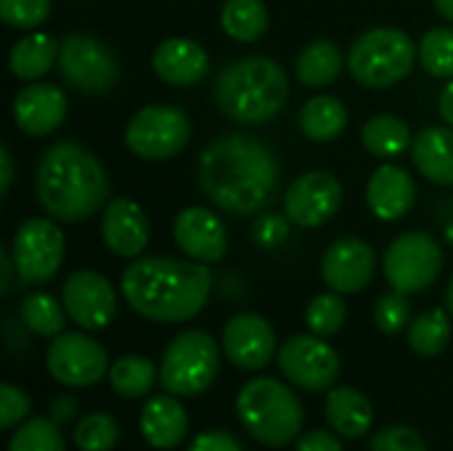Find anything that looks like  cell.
Masks as SVG:
<instances>
[{"mask_svg": "<svg viewBox=\"0 0 453 451\" xmlns=\"http://www.w3.org/2000/svg\"><path fill=\"white\" fill-rule=\"evenodd\" d=\"M433 3L446 21H453V0H433Z\"/></svg>", "mask_w": 453, "mask_h": 451, "instance_id": "49", "label": "cell"}, {"mask_svg": "<svg viewBox=\"0 0 453 451\" xmlns=\"http://www.w3.org/2000/svg\"><path fill=\"white\" fill-rule=\"evenodd\" d=\"M21 322L32 335L56 338L64 332L66 324L64 300H56L50 292H29L21 300Z\"/></svg>", "mask_w": 453, "mask_h": 451, "instance_id": "32", "label": "cell"}, {"mask_svg": "<svg viewBox=\"0 0 453 451\" xmlns=\"http://www.w3.org/2000/svg\"><path fill=\"white\" fill-rule=\"evenodd\" d=\"M127 306L157 324H180L202 314L212 292V271L199 260L167 255L133 258L119 279Z\"/></svg>", "mask_w": 453, "mask_h": 451, "instance_id": "2", "label": "cell"}, {"mask_svg": "<svg viewBox=\"0 0 453 451\" xmlns=\"http://www.w3.org/2000/svg\"><path fill=\"white\" fill-rule=\"evenodd\" d=\"M377 274V253L358 237H342L332 242L321 258V279L340 295L361 292Z\"/></svg>", "mask_w": 453, "mask_h": 451, "instance_id": "16", "label": "cell"}, {"mask_svg": "<svg viewBox=\"0 0 453 451\" xmlns=\"http://www.w3.org/2000/svg\"><path fill=\"white\" fill-rule=\"evenodd\" d=\"M446 239H449V245H453V221L446 226Z\"/></svg>", "mask_w": 453, "mask_h": 451, "instance_id": "51", "label": "cell"}, {"mask_svg": "<svg viewBox=\"0 0 453 451\" xmlns=\"http://www.w3.org/2000/svg\"><path fill=\"white\" fill-rule=\"evenodd\" d=\"M220 27L236 43H255L268 29V8L263 0H226Z\"/></svg>", "mask_w": 453, "mask_h": 451, "instance_id": "30", "label": "cell"}, {"mask_svg": "<svg viewBox=\"0 0 453 451\" xmlns=\"http://www.w3.org/2000/svg\"><path fill=\"white\" fill-rule=\"evenodd\" d=\"M369 451H427V444L419 431L409 425H390L372 439Z\"/></svg>", "mask_w": 453, "mask_h": 451, "instance_id": "41", "label": "cell"}, {"mask_svg": "<svg viewBox=\"0 0 453 451\" xmlns=\"http://www.w3.org/2000/svg\"><path fill=\"white\" fill-rule=\"evenodd\" d=\"M48 417L56 425H69V423H74V417H80V401L69 393L53 396V401L48 407Z\"/></svg>", "mask_w": 453, "mask_h": 451, "instance_id": "45", "label": "cell"}, {"mask_svg": "<svg viewBox=\"0 0 453 451\" xmlns=\"http://www.w3.org/2000/svg\"><path fill=\"white\" fill-rule=\"evenodd\" d=\"M374 324L385 335L403 332L411 324V303H409V295L395 292V290L390 295H382L374 303Z\"/></svg>", "mask_w": 453, "mask_h": 451, "instance_id": "38", "label": "cell"}, {"mask_svg": "<svg viewBox=\"0 0 453 451\" xmlns=\"http://www.w3.org/2000/svg\"><path fill=\"white\" fill-rule=\"evenodd\" d=\"M58 48H61V40H56L53 35L29 32L13 43L8 53V66L19 80L37 82L58 64Z\"/></svg>", "mask_w": 453, "mask_h": 451, "instance_id": "26", "label": "cell"}, {"mask_svg": "<svg viewBox=\"0 0 453 451\" xmlns=\"http://www.w3.org/2000/svg\"><path fill=\"white\" fill-rule=\"evenodd\" d=\"M342 66H345L342 53H340L337 43H332V40H313L295 58L297 80L308 88L332 85L340 77Z\"/></svg>", "mask_w": 453, "mask_h": 451, "instance_id": "28", "label": "cell"}, {"mask_svg": "<svg viewBox=\"0 0 453 451\" xmlns=\"http://www.w3.org/2000/svg\"><path fill=\"white\" fill-rule=\"evenodd\" d=\"M236 415L244 431L263 447L281 449L303 431V404L295 391L273 377H255L236 396Z\"/></svg>", "mask_w": 453, "mask_h": 451, "instance_id": "5", "label": "cell"}, {"mask_svg": "<svg viewBox=\"0 0 453 451\" xmlns=\"http://www.w3.org/2000/svg\"><path fill=\"white\" fill-rule=\"evenodd\" d=\"M223 354L239 369L257 372L273 362L276 351V332L271 322L260 314H236L228 319L223 330Z\"/></svg>", "mask_w": 453, "mask_h": 451, "instance_id": "17", "label": "cell"}, {"mask_svg": "<svg viewBox=\"0 0 453 451\" xmlns=\"http://www.w3.org/2000/svg\"><path fill=\"white\" fill-rule=\"evenodd\" d=\"M289 226H292V221L287 215L265 213L252 226V242L260 245L263 250H273V247H279L289 237Z\"/></svg>", "mask_w": 453, "mask_h": 451, "instance_id": "42", "label": "cell"}, {"mask_svg": "<svg viewBox=\"0 0 453 451\" xmlns=\"http://www.w3.org/2000/svg\"><path fill=\"white\" fill-rule=\"evenodd\" d=\"M66 93L53 82H29L13 98V122L21 133L42 138L56 133L66 120Z\"/></svg>", "mask_w": 453, "mask_h": 451, "instance_id": "19", "label": "cell"}, {"mask_svg": "<svg viewBox=\"0 0 453 451\" xmlns=\"http://www.w3.org/2000/svg\"><path fill=\"white\" fill-rule=\"evenodd\" d=\"M141 433L154 449L167 451L180 447L188 433V415L178 396L165 393L149 399L141 409Z\"/></svg>", "mask_w": 453, "mask_h": 451, "instance_id": "23", "label": "cell"}, {"mask_svg": "<svg viewBox=\"0 0 453 451\" xmlns=\"http://www.w3.org/2000/svg\"><path fill=\"white\" fill-rule=\"evenodd\" d=\"M50 377L66 388H90L109 375L106 348L85 332H61L45 354Z\"/></svg>", "mask_w": 453, "mask_h": 451, "instance_id": "12", "label": "cell"}, {"mask_svg": "<svg viewBox=\"0 0 453 451\" xmlns=\"http://www.w3.org/2000/svg\"><path fill=\"white\" fill-rule=\"evenodd\" d=\"M173 237L180 253L199 263H218L228 253L226 223L202 205L183 207L173 221Z\"/></svg>", "mask_w": 453, "mask_h": 451, "instance_id": "18", "label": "cell"}, {"mask_svg": "<svg viewBox=\"0 0 453 451\" xmlns=\"http://www.w3.org/2000/svg\"><path fill=\"white\" fill-rule=\"evenodd\" d=\"M188 451H242V444L226 431H204L191 441Z\"/></svg>", "mask_w": 453, "mask_h": 451, "instance_id": "43", "label": "cell"}, {"mask_svg": "<svg viewBox=\"0 0 453 451\" xmlns=\"http://www.w3.org/2000/svg\"><path fill=\"white\" fill-rule=\"evenodd\" d=\"M446 308H449V314L453 316V279L449 282V290H446Z\"/></svg>", "mask_w": 453, "mask_h": 451, "instance_id": "50", "label": "cell"}, {"mask_svg": "<svg viewBox=\"0 0 453 451\" xmlns=\"http://www.w3.org/2000/svg\"><path fill=\"white\" fill-rule=\"evenodd\" d=\"M157 77L175 88H191L210 72V53L188 37H167L151 53Z\"/></svg>", "mask_w": 453, "mask_h": 451, "instance_id": "21", "label": "cell"}, {"mask_svg": "<svg viewBox=\"0 0 453 451\" xmlns=\"http://www.w3.org/2000/svg\"><path fill=\"white\" fill-rule=\"evenodd\" d=\"M220 372V348L204 330H186L175 335L159 362V383L173 396L204 393Z\"/></svg>", "mask_w": 453, "mask_h": 451, "instance_id": "7", "label": "cell"}, {"mask_svg": "<svg viewBox=\"0 0 453 451\" xmlns=\"http://www.w3.org/2000/svg\"><path fill=\"white\" fill-rule=\"evenodd\" d=\"M324 415H326L329 428L340 439H350V441L364 439L372 431V423H374L372 401L361 391L348 388V385H340V388L329 391L326 404H324Z\"/></svg>", "mask_w": 453, "mask_h": 451, "instance_id": "25", "label": "cell"}, {"mask_svg": "<svg viewBox=\"0 0 453 451\" xmlns=\"http://www.w3.org/2000/svg\"><path fill=\"white\" fill-rule=\"evenodd\" d=\"M8 451H66L61 425L50 417H29L11 436Z\"/></svg>", "mask_w": 453, "mask_h": 451, "instance_id": "34", "label": "cell"}, {"mask_svg": "<svg viewBox=\"0 0 453 451\" xmlns=\"http://www.w3.org/2000/svg\"><path fill=\"white\" fill-rule=\"evenodd\" d=\"M157 377L159 372L146 356H122L109 367V383L122 399H143L154 388Z\"/></svg>", "mask_w": 453, "mask_h": 451, "instance_id": "33", "label": "cell"}, {"mask_svg": "<svg viewBox=\"0 0 453 451\" xmlns=\"http://www.w3.org/2000/svg\"><path fill=\"white\" fill-rule=\"evenodd\" d=\"M64 234L50 218H29L13 234L11 258L21 284L50 282L64 266Z\"/></svg>", "mask_w": 453, "mask_h": 451, "instance_id": "11", "label": "cell"}, {"mask_svg": "<svg viewBox=\"0 0 453 451\" xmlns=\"http://www.w3.org/2000/svg\"><path fill=\"white\" fill-rule=\"evenodd\" d=\"M411 128L395 114H377L361 128V144L380 159H395L411 146Z\"/></svg>", "mask_w": 453, "mask_h": 451, "instance_id": "29", "label": "cell"}, {"mask_svg": "<svg viewBox=\"0 0 453 451\" xmlns=\"http://www.w3.org/2000/svg\"><path fill=\"white\" fill-rule=\"evenodd\" d=\"M191 133V120L180 106L151 104L130 117L125 128V144L135 157L162 162L178 157L188 146Z\"/></svg>", "mask_w": 453, "mask_h": 451, "instance_id": "9", "label": "cell"}, {"mask_svg": "<svg viewBox=\"0 0 453 451\" xmlns=\"http://www.w3.org/2000/svg\"><path fill=\"white\" fill-rule=\"evenodd\" d=\"M451 340V314L446 308H430L411 319L409 324V346L419 356H438L446 351Z\"/></svg>", "mask_w": 453, "mask_h": 451, "instance_id": "31", "label": "cell"}, {"mask_svg": "<svg viewBox=\"0 0 453 451\" xmlns=\"http://www.w3.org/2000/svg\"><path fill=\"white\" fill-rule=\"evenodd\" d=\"M0 165H3V173H0V191L8 194L11 191V181H13V159H11V152L3 146L0 149Z\"/></svg>", "mask_w": 453, "mask_h": 451, "instance_id": "46", "label": "cell"}, {"mask_svg": "<svg viewBox=\"0 0 453 451\" xmlns=\"http://www.w3.org/2000/svg\"><path fill=\"white\" fill-rule=\"evenodd\" d=\"M297 122H300V130L305 138H311L316 144H326V141H334L337 136H342V130L348 128V109L337 96L319 93L303 104Z\"/></svg>", "mask_w": 453, "mask_h": 451, "instance_id": "27", "label": "cell"}, {"mask_svg": "<svg viewBox=\"0 0 453 451\" xmlns=\"http://www.w3.org/2000/svg\"><path fill=\"white\" fill-rule=\"evenodd\" d=\"M385 279L395 292L419 295L435 284L443 271V250L425 231H406L390 242L382 260Z\"/></svg>", "mask_w": 453, "mask_h": 451, "instance_id": "10", "label": "cell"}, {"mask_svg": "<svg viewBox=\"0 0 453 451\" xmlns=\"http://www.w3.org/2000/svg\"><path fill=\"white\" fill-rule=\"evenodd\" d=\"M212 96L228 120L239 125H265L281 114L289 98V80L279 61L244 56L218 72Z\"/></svg>", "mask_w": 453, "mask_h": 451, "instance_id": "4", "label": "cell"}, {"mask_svg": "<svg viewBox=\"0 0 453 451\" xmlns=\"http://www.w3.org/2000/svg\"><path fill=\"white\" fill-rule=\"evenodd\" d=\"M29 412H32V401H29L27 391L5 383L0 388V428L3 431L19 428L24 420H29Z\"/></svg>", "mask_w": 453, "mask_h": 451, "instance_id": "40", "label": "cell"}, {"mask_svg": "<svg viewBox=\"0 0 453 451\" xmlns=\"http://www.w3.org/2000/svg\"><path fill=\"white\" fill-rule=\"evenodd\" d=\"M417 202L414 178L398 165H380L366 183V205L380 221H401Z\"/></svg>", "mask_w": 453, "mask_h": 451, "instance_id": "22", "label": "cell"}, {"mask_svg": "<svg viewBox=\"0 0 453 451\" xmlns=\"http://www.w3.org/2000/svg\"><path fill=\"white\" fill-rule=\"evenodd\" d=\"M414 167L438 186H453V128L430 125L411 141Z\"/></svg>", "mask_w": 453, "mask_h": 451, "instance_id": "24", "label": "cell"}, {"mask_svg": "<svg viewBox=\"0 0 453 451\" xmlns=\"http://www.w3.org/2000/svg\"><path fill=\"white\" fill-rule=\"evenodd\" d=\"M295 451H342V444L334 431H311L297 439Z\"/></svg>", "mask_w": 453, "mask_h": 451, "instance_id": "44", "label": "cell"}, {"mask_svg": "<svg viewBox=\"0 0 453 451\" xmlns=\"http://www.w3.org/2000/svg\"><path fill=\"white\" fill-rule=\"evenodd\" d=\"M50 16V0H0V19L11 29H37Z\"/></svg>", "mask_w": 453, "mask_h": 451, "instance_id": "39", "label": "cell"}, {"mask_svg": "<svg viewBox=\"0 0 453 451\" xmlns=\"http://www.w3.org/2000/svg\"><path fill=\"white\" fill-rule=\"evenodd\" d=\"M279 157L252 133H226L210 141L196 162L204 197L223 213L247 218L265 210L279 186Z\"/></svg>", "mask_w": 453, "mask_h": 451, "instance_id": "1", "label": "cell"}, {"mask_svg": "<svg viewBox=\"0 0 453 451\" xmlns=\"http://www.w3.org/2000/svg\"><path fill=\"white\" fill-rule=\"evenodd\" d=\"M342 207V186L326 170H311L292 181L284 194V215L300 229L329 223Z\"/></svg>", "mask_w": 453, "mask_h": 451, "instance_id": "14", "label": "cell"}, {"mask_svg": "<svg viewBox=\"0 0 453 451\" xmlns=\"http://www.w3.org/2000/svg\"><path fill=\"white\" fill-rule=\"evenodd\" d=\"M35 191L42 210L64 223H82L109 202V175L101 159L80 141L50 144L35 173Z\"/></svg>", "mask_w": 453, "mask_h": 451, "instance_id": "3", "label": "cell"}, {"mask_svg": "<svg viewBox=\"0 0 453 451\" xmlns=\"http://www.w3.org/2000/svg\"><path fill=\"white\" fill-rule=\"evenodd\" d=\"M279 369L281 375L311 393L332 391L340 377V356L337 351L319 335H295L289 338L279 354Z\"/></svg>", "mask_w": 453, "mask_h": 451, "instance_id": "13", "label": "cell"}, {"mask_svg": "<svg viewBox=\"0 0 453 451\" xmlns=\"http://www.w3.org/2000/svg\"><path fill=\"white\" fill-rule=\"evenodd\" d=\"M101 239L117 258H141L151 239V226L143 207L127 197L109 199L101 215Z\"/></svg>", "mask_w": 453, "mask_h": 451, "instance_id": "20", "label": "cell"}, {"mask_svg": "<svg viewBox=\"0 0 453 451\" xmlns=\"http://www.w3.org/2000/svg\"><path fill=\"white\" fill-rule=\"evenodd\" d=\"M438 109H441V117L446 120V125H451L453 128V80H449V85L441 90Z\"/></svg>", "mask_w": 453, "mask_h": 451, "instance_id": "47", "label": "cell"}, {"mask_svg": "<svg viewBox=\"0 0 453 451\" xmlns=\"http://www.w3.org/2000/svg\"><path fill=\"white\" fill-rule=\"evenodd\" d=\"M419 45L395 27H374L358 35L348 51V69L356 82L372 90L393 88L411 74Z\"/></svg>", "mask_w": 453, "mask_h": 451, "instance_id": "6", "label": "cell"}, {"mask_svg": "<svg viewBox=\"0 0 453 451\" xmlns=\"http://www.w3.org/2000/svg\"><path fill=\"white\" fill-rule=\"evenodd\" d=\"M348 319V306L340 292H321L316 295L308 308H305V324L313 335L319 338H332L345 327Z\"/></svg>", "mask_w": 453, "mask_h": 451, "instance_id": "35", "label": "cell"}, {"mask_svg": "<svg viewBox=\"0 0 453 451\" xmlns=\"http://www.w3.org/2000/svg\"><path fill=\"white\" fill-rule=\"evenodd\" d=\"M119 441V425L106 412L85 415L74 428V444L80 451H111Z\"/></svg>", "mask_w": 453, "mask_h": 451, "instance_id": "37", "label": "cell"}, {"mask_svg": "<svg viewBox=\"0 0 453 451\" xmlns=\"http://www.w3.org/2000/svg\"><path fill=\"white\" fill-rule=\"evenodd\" d=\"M61 300L66 308V316L85 332L106 330L117 314V292L109 284L106 276L98 271L82 268L74 271L61 290Z\"/></svg>", "mask_w": 453, "mask_h": 451, "instance_id": "15", "label": "cell"}, {"mask_svg": "<svg viewBox=\"0 0 453 451\" xmlns=\"http://www.w3.org/2000/svg\"><path fill=\"white\" fill-rule=\"evenodd\" d=\"M419 61L427 74L453 80V29L451 27H435L425 32L419 40Z\"/></svg>", "mask_w": 453, "mask_h": 451, "instance_id": "36", "label": "cell"}, {"mask_svg": "<svg viewBox=\"0 0 453 451\" xmlns=\"http://www.w3.org/2000/svg\"><path fill=\"white\" fill-rule=\"evenodd\" d=\"M56 66L64 82L85 96H104L119 82L114 51L88 32H69L61 37Z\"/></svg>", "mask_w": 453, "mask_h": 451, "instance_id": "8", "label": "cell"}, {"mask_svg": "<svg viewBox=\"0 0 453 451\" xmlns=\"http://www.w3.org/2000/svg\"><path fill=\"white\" fill-rule=\"evenodd\" d=\"M0 268H3V279H0V292L5 295L8 292V287H11V274L16 271V266H13V258L5 253V250H0Z\"/></svg>", "mask_w": 453, "mask_h": 451, "instance_id": "48", "label": "cell"}]
</instances>
